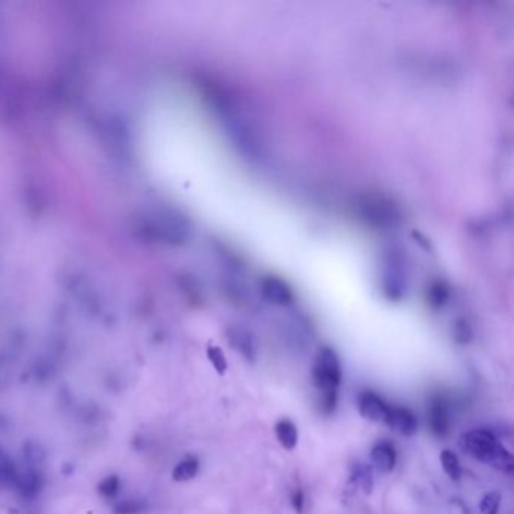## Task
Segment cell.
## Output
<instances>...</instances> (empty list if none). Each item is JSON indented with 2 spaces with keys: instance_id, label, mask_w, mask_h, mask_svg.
<instances>
[{
  "instance_id": "1",
  "label": "cell",
  "mask_w": 514,
  "mask_h": 514,
  "mask_svg": "<svg viewBox=\"0 0 514 514\" xmlns=\"http://www.w3.org/2000/svg\"><path fill=\"white\" fill-rule=\"evenodd\" d=\"M460 447L471 457L493 466L502 472L511 474L514 469L511 452L489 430L476 428L467 431L460 438Z\"/></svg>"
},
{
  "instance_id": "2",
  "label": "cell",
  "mask_w": 514,
  "mask_h": 514,
  "mask_svg": "<svg viewBox=\"0 0 514 514\" xmlns=\"http://www.w3.org/2000/svg\"><path fill=\"white\" fill-rule=\"evenodd\" d=\"M356 213L360 220L376 228H389L400 220L396 205L387 196L365 195L356 202Z\"/></svg>"
},
{
  "instance_id": "3",
  "label": "cell",
  "mask_w": 514,
  "mask_h": 514,
  "mask_svg": "<svg viewBox=\"0 0 514 514\" xmlns=\"http://www.w3.org/2000/svg\"><path fill=\"white\" fill-rule=\"evenodd\" d=\"M341 362L329 347L320 348L312 367V382L321 395L338 394L341 384Z\"/></svg>"
},
{
  "instance_id": "4",
  "label": "cell",
  "mask_w": 514,
  "mask_h": 514,
  "mask_svg": "<svg viewBox=\"0 0 514 514\" xmlns=\"http://www.w3.org/2000/svg\"><path fill=\"white\" fill-rule=\"evenodd\" d=\"M382 285L383 293L391 300H401L406 295L407 276L404 272V263L396 252H391L387 261H384Z\"/></svg>"
},
{
  "instance_id": "5",
  "label": "cell",
  "mask_w": 514,
  "mask_h": 514,
  "mask_svg": "<svg viewBox=\"0 0 514 514\" xmlns=\"http://www.w3.org/2000/svg\"><path fill=\"white\" fill-rule=\"evenodd\" d=\"M428 427L436 438H445L451 430L450 403L443 395H433L428 403Z\"/></svg>"
},
{
  "instance_id": "6",
  "label": "cell",
  "mask_w": 514,
  "mask_h": 514,
  "mask_svg": "<svg viewBox=\"0 0 514 514\" xmlns=\"http://www.w3.org/2000/svg\"><path fill=\"white\" fill-rule=\"evenodd\" d=\"M383 423L403 436H412L418 430V419L415 413L411 409L403 406H389Z\"/></svg>"
},
{
  "instance_id": "7",
  "label": "cell",
  "mask_w": 514,
  "mask_h": 514,
  "mask_svg": "<svg viewBox=\"0 0 514 514\" xmlns=\"http://www.w3.org/2000/svg\"><path fill=\"white\" fill-rule=\"evenodd\" d=\"M261 293L265 300L279 307H288L295 300L290 285L278 276H265L261 280Z\"/></svg>"
},
{
  "instance_id": "8",
  "label": "cell",
  "mask_w": 514,
  "mask_h": 514,
  "mask_svg": "<svg viewBox=\"0 0 514 514\" xmlns=\"http://www.w3.org/2000/svg\"><path fill=\"white\" fill-rule=\"evenodd\" d=\"M229 345L239 352L244 359L255 362L256 359V343L253 335L241 326H232L227 332Z\"/></svg>"
},
{
  "instance_id": "9",
  "label": "cell",
  "mask_w": 514,
  "mask_h": 514,
  "mask_svg": "<svg viewBox=\"0 0 514 514\" xmlns=\"http://www.w3.org/2000/svg\"><path fill=\"white\" fill-rule=\"evenodd\" d=\"M389 404L384 401L382 396L371 391L364 392L359 396V412L365 419L374 421V423H382L387 418Z\"/></svg>"
},
{
  "instance_id": "10",
  "label": "cell",
  "mask_w": 514,
  "mask_h": 514,
  "mask_svg": "<svg viewBox=\"0 0 514 514\" xmlns=\"http://www.w3.org/2000/svg\"><path fill=\"white\" fill-rule=\"evenodd\" d=\"M371 460L382 474H389L396 464V451L391 442L382 440L371 450Z\"/></svg>"
},
{
  "instance_id": "11",
  "label": "cell",
  "mask_w": 514,
  "mask_h": 514,
  "mask_svg": "<svg viewBox=\"0 0 514 514\" xmlns=\"http://www.w3.org/2000/svg\"><path fill=\"white\" fill-rule=\"evenodd\" d=\"M275 433H276L279 443L282 445V448H285L288 451L296 448L297 440H299V433H297V427L295 426V423H291L290 419H287V418L279 419L275 426Z\"/></svg>"
},
{
  "instance_id": "12",
  "label": "cell",
  "mask_w": 514,
  "mask_h": 514,
  "mask_svg": "<svg viewBox=\"0 0 514 514\" xmlns=\"http://www.w3.org/2000/svg\"><path fill=\"white\" fill-rule=\"evenodd\" d=\"M16 486L18 487L20 493L25 498L37 496L38 492L41 490V486H42L41 475L37 471H33V469H29L26 472L18 474L17 480H16Z\"/></svg>"
},
{
  "instance_id": "13",
  "label": "cell",
  "mask_w": 514,
  "mask_h": 514,
  "mask_svg": "<svg viewBox=\"0 0 514 514\" xmlns=\"http://www.w3.org/2000/svg\"><path fill=\"white\" fill-rule=\"evenodd\" d=\"M198 471H200V460L193 455H187L185 459H183L177 466L173 467L172 471V478L175 481H190L196 476Z\"/></svg>"
},
{
  "instance_id": "14",
  "label": "cell",
  "mask_w": 514,
  "mask_h": 514,
  "mask_svg": "<svg viewBox=\"0 0 514 514\" xmlns=\"http://www.w3.org/2000/svg\"><path fill=\"white\" fill-rule=\"evenodd\" d=\"M448 297H450L448 287L445 285V282H442V280H435L427 290L428 303L433 308H440L445 305Z\"/></svg>"
},
{
  "instance_id": "15",
  "label": "cell",
  "mask_w": 514,
  "mask_h": 514,
  "mask_svg": "<svg viewBox=\"0 0 514 514\" xmlns=\"http://www.w3.org/2000/svg\"><path fill=\"white\" fill-rule=\"evenodd\" d=\"M440 463H442L443 471H445V474L451 478V480H455V481L460 480V476H462V466H460V460H459L457 455H455L450 450L442 451V454H440Z\"/></svg>"
},
{
  "instance_id": "16",
  "label": "cell",
  "mask_w": 514,
  "mask_h": 514,
  "mask_svg": "<svg viewBox=\"0 0 514 514\" xmlns=\"http://www.w3.org/2000/svg\"><path fill=\"white\" fill-rule=\"evenodd\" d=\"M17 471L13 464V462L9 460L8 455L0 451V483H14L17 480Z\"/></svg>"
},
{
  "instance_id": "17",
  "label": "cell",
  "mask_w": 514,
  "mask_h": 514,
  "mask_svg": "<svg viewBox=\"0 0 514 514\" xmlns=\"http://www.w3.org/2000/svg\"><path fill=\"white\" fill-rule=\"evenodd\" d=\"M144 510L145 504L139 499H122L113 507L115 514H140Z\"/></svg>"
},
{
  "instance_id": "18",
  "label": "cell",
  "mask_w": 514,
  "mask_h": 514,
  "mask_svg": "<svg viewBox=\"0 0 514 514\" xmlns=\"http://www.w3.org/2000/svg\"><path fill=\"white\" fill-rule=\"evenodd\" d=\"M207 356L210 359V362H212V365L215 367V370L217 371V374H220V376H224L227 368H228V362H227V358L224 355V352L216 345H210L208 350H207Z\"/></svg>"
},
{
  "instance_id": "19",
  "label": "cell",
  "mask_w": 514,
  "mask_h": 514,
  "mask_svg": "<svg viewBox=\"0 0 514 514\" xmlns=\"http://www.w3.org/2000/svg\"><path fill=\"white\" fill-rule=\"evenodd\" d=\"M120 487H121L120 478L116 475H109L98 484V492L104 498H113L116 493L120 492Z\"/></svg>"
},
{
  "instance_id": "20",
  "label": "cell",
  "mask_w": 514,
  "mask_h": 514,
  "mask_svg": "<svg viewBox=\"0 0 514 514\" xmlns=\"http://www.w3.org/2000/svg\"><path fill=\"white\" fill-rule=\"evenodd\" d=\"M499 507H501V495L492 492L481 499L480 514H498Z\"/></svg>"
},
{
  "instance_id": "21",
  "label": "cell",
  "mask_w": 514,
  "mask_h": 514,
  "mask_svg": "<svg viewBox=\"0 0 514 514\" xmlns=\"http://www.w3.org/2000/svg\"><path fill=\"white\" fill-rule=\"evenodd\" d=\"M44 455H45L44 450L40 445H37V443L29 442V443H26V445H25V457L29 462H32V463H40L44 459Z\"/></svg>"
},
{
  "instance_id": "22",
  "label": "cell",
  "mask_w": 514,
  "mask_h": 514,
  "mask_svg": "<svg viewBox=\"0 0 514 514\" xmlns=\"http://www.w3.org/2000/svg\"><path fill=\"white\" fill-rule=\"evenodd\" d=\"M454 338L455 341L460 343V344H466L467 341L471 340V329L469 326H467L464 321H460L455 324V329H454Z\"/></svg>"
},
{
  "instance_id": "23",
  "label": "cell",
  "mask_w": 514,
  "mask_h": 514,
  "mask_svg": "<svg viewBox=\"0 0 514 514\" xmlns=\"http://www.w3.org/2000/svg\"><path fill=\"white\" fill-rule=\"evenodd\" d=\"M355 480L358 481L359 486L364 487L367 492L368 490H371V472H368L367 467L358 466V469L355 472Z\"/></svg>"
},
{
  "instance_id": "24",
  "label": "cell",
  "mask_w": 514,
  "mask_h": 514,
  "mask_svg": "<svg viewBox=\"0 0 514 514\" xmlns=\"http://www.w3.org/2000/svg\"><path fill=\"white\" fill-rule=\"evenodd\" d=\"M291 506H293L296 513L302 514L303 506H305V496H303L302 490H295L293 495H291Z\"/></svg>"
}]
</instances>
